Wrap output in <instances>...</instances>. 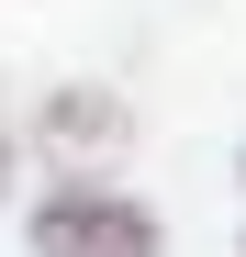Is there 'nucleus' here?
Listing matches in <instances>:
<instances>
[{
    "label": "nucleus",
    "instance_id": "nucleus-3",
    "mask_svg": "<svg viewBox=\"0 0 246 257\" xmlns=\"http://www.w3.org/2000/svg\"><path fill=\"white\" fill-rule=\"evenodd\" d=\"M0 179H12V157H0Z\"/></svg>",
    "mask_w": 246,
    "mask_h": 257
},
{
    "label": "nucleus",
    "instance_id": "nucleus-1",
    "mask_svg": "<svg viewBox=\"0 0 246 257\" xmlns=\"http://www.w3.org/2000/svg\"><path fill=\"white\" fill-rule=\"evenodd\" d=\"M34 257H157V224L135 201H101V190H56L34 212Z\"/></svg>",
    "mask_w": 246,
    "mask_h": 257
},
{
    "label": "nucleus",
    "instance_id": "nucleus-2",
    "mask_svg": "<svg viewBox=\"0 0 246 257\" xmlns=\"http://www.w3.org/2000/svg\"><path fill=\"white\" fill-rule=\"evenodd\" d=\"M45 146H56V157L123 146V101H112V90H56V101H45Z\"/></svg>",
    "mask_w": 246,
    "mask_h": 257
}]
</instances>
